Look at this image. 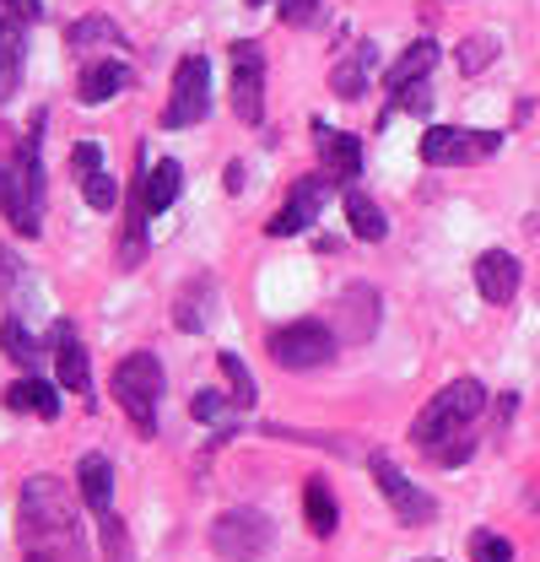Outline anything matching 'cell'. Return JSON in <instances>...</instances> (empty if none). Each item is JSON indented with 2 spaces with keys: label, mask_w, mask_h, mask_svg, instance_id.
<instances>
[{
  "label": "cell",
  "mask_w": 540,
  "mask_h": 562,
  "mask_svg": "<svg viewBox=\"0 0 540 562\" xmlns=\"http://www.w3.org/2000/svg\"><path fill=\"white\" fill-rule=\"evenodd\" d=\"M16 541L27 552H44L55 562H87L81 552V525H76V503L55 476H33L16 497Z\"/></svg>",
  "instance_id": "1"
},
{
  "label": "cell",
  "mask_w": 540,
  "mask_h": 562,
  "mask_svg": "<svg viewBox=\"0 0 540 562\" xmlns=\"http://www.w3.org/2000/svg\"><path fill=\"white\" fill-rule=\"evenodd\" d=\"M481 406H486V390H481L475 379H454V384H443V390L421 406V417L410 422V443L438 449L443 438L465 432V427L481 417Z\"/></svg>",
  "instance_id": "2"
},
{
  "label": "cell",
  "mask_w": 540,
  "mask_h": 562,
  "mask_svg": "<svg viewBox=\"0 0 540 562\" xmlns=\"http://www.w3.org/2000/svg\"><path fill=\"white\" fill-rule=\"evenodd\" d=\"M114 401L125 406V417L135 422L140 438L157 432V401H162V362L151 351H131L114 368Z\"/></svg>",
  "instance_id": "3"
},
{
  "label": "cell",
  "mask_w": 540,
  "mask_h": 562,
  "mask_svg": "<svg viewBox=\"0 0 540 562\" xmlns=\"http://www.w3.org/2000/svg\"><path fill=\"white\" fill-rule=\"evenodd\" d=\"M270 541H275V525H270V514H260V508H227V514H216V525H211V552L227 562L266 558Z\"/></svg>",
  "instance_id": "4"
},
{
  "label": "cell",
  "mask_w": 540,
  "mask_h": 562,
  "mask_svg": "<svg viewBox=\"0 0 540 562\" xmlns=\"http://www.w3.org/2000/svg\"><path fill=\"white\" fill-rule=\"evenodd\" d=\"M270 362L286 368V373H308V368H325L336 357V330L319 325V319H297V325H281L270 330Z\"/></svg>",
  "instance_id": "5"
},
{
  "label": "cell",
  "mask_w": 540,
  "mask_h": 562,
  "mask_svg": "<svg viewBox=\"0 0 540 562\" xmlns=\"http://www.w3.org/2000/svg\"><path fill=\"white\" fill-rule=\"evenodd\" d=\"M211 114V60L205 55H184L173 70V98L162 109V131H190Z\"/></svg>",
  "instance_id": "6"
},
{
  "label": "cell",
  "mask_w": 540,
  "mask_h": 562,
  "mask_svg": "<svg viewBox=\"0 0 540 562\" xmlns=\"http://www.w3.org/2000/svg\"><path fill=\"white\" fill-rule=\"evenodd\" d=\"M503 146L497 131H465V125H432L421 136V162L432 168H465V162H486Z\"/></svg>",
  "instance_id": "7"
},
{
  "label": "cell",
  "mask_w": 540,
  "mask_h": 562,
  "mask_svg": "<svg viewBox=\"0 0 540 562\" xmlns=\"http://www.w3.org/2000/svg\"><path fill=\"white\" fill-rule=\"evenodd\" d=\"M233 114L244 125H260L266 120V49L255 38H238L233 44Z\"/></svg>",
  "instance_id": "8"
},
{
  "label": "cell",
  "mask_w": 540,
  "mask_h": 562,
  "mask_svg": "<svg viewBox=\"0 0 540 562\" xmlns=\"http://www.w3.org/2000/svg\"><path fill=\"white\" fill-rule=\"evenodd\" d=\"M325 201H330V173H308V179H297L292 195H286V206L266 222V233L270 238H297V233H308V227L319 222Z\"/></svg>",
  "instance_id": "9"
},
{
  "label": "cell",
  "mask_w": 540,
  "mask_h": 562,
  "mask_svg": "<svg viewBox=\"0 0 540 562\" xmlns=\"http://www.w3.org/2000/svg\"><path fill=\"white\" fill-rule=\"evenodd\" d=\"M368 471L379 476V492L390 497V508L401 514V525H432V519H438V503H432L421 487H410L401 471H395L390 454H368Z\"/></svg>",
  "instance_id": "10"
},
{
  "label": "cell",
  "mask_w": 540,
  "mask_h": 562,
  "mask_svg": "<svg viewBox=\"0 0 540 562\" xmlns=\"http://www.w3.org/2000/svg\"><path fill=\"white\" fill-rule=\"evenodd\" d=\"M0 216H5L22 238H38V233H44V201L27 190L22 168H5V162H0Z\"/></svg>",
  "instance_id": "11"
},
{
  "label": "cell",
  "mask_w": 540,
  "mask_h": 562,
  "mask_svg": "<svg viewBox=\"0 0 540 562\" xmlns=\"http://www.w3.org/2000/svg\"><path fill=\"white\" fill-rule=\"evenodd\" d=\"M314 146H319V162H325V173L340 179V184H351L357 173H362V140L336 131V125H325V120H314Z\"/></svg>",
  "instance_id": "12"
},
{
  "label": "cell",
  "mask_w": 540,
  "mask_h": 562,
  "mask_svg": "<svg viewBox=\"0 0 540 562\" xmlns=\"http://www.w3.org/2000/svg\"><path fill=\"white\" fill-rule=\"evenodd\" d=\"M475 292L486 297V303H514V292H519V260L508 255V249H486L481 260H475Z\"/></svg>",
  "instance_id": "13"
},
{
  "label": "cell",
  "mask_w": 540,
  "mask_h": 562,
  "mask_svg": "<svg viewBox=\"0 0 540 562\" xmlns=\"http://www.w3.org/2000/svg\"><path fill=\"white\" fill-rule=\"evenodd\" d=\"M135 81V70L125 66V60H92V66L81 70V81H76V98L87 103V109H98V103H109V98H120L125 87Z\"/></svg>",
  "instance_id": "14"
},
{
  "label": "cell",
  "mask_w": 540,
  "mask_h": 562,
  "mask_svg": "<svg viewBox=\"0 0 540 562\" xmlns=\"http://www.w3.org/2000/svg\"><path fill=\"white\" fill-rule=\"evenodd\" d=\"M55 368H60V384L76 390V395H92V368H87V347L76 341L66 319L55 325Z\"/></svg>",
  "instance_id": "15"
},
{
  "label": "cell",
  "mask_w": 540,
  "mask_h": 562,
  "mask_svg": "<svg viewBox=\"0 0 540 562\" xmlns=\"http://www.w3.org/2000/svg\"><path fill=\"white\" fill-rule=\"evenodd\" d=\"M340 314H346L340 341H368V336L379 330V292H373V286H346Z\"/></svg>",
  "instance_id": "16"
},
{
  "label": "cell",
  "mask_w": 540,
  "mask_h": 562,
  "mask_svg": "<svg viewBox=\"0 0 540 562\" xmlns=\"http://www.w3.org/2000/svg\"><path fill=\"white\" fill-rule=\"evenodd\" d=\"M76 482H81V497H87L92 514H109L114 508V465H109V454H81Z\"/></svg>",
  "instance_id": "17"
},
{
  "label": "cell",
  "mask_w": 540,
  "mask_h": 562,
  "mask_svg": "<svg viewBox=\"0 0 540 562\" xmlns=\"http://www.w3.org/2000/svg\"><path fill=\"white\" fill-rule=\"evenodd\" d=\"M22 16H11V11H0V103L22 87Z\"/></svg>",
  "instance_id": "18"
},
{
  "label": "cell",
  "mask_w": 540,
  "mask_h": 562,
  "mask_svg": "<svg viewBox=\"0 0 540 562\" xmlns=\"http://www.w3.org/2000/svg\"><path fill=\"white\" fill-rule=\"evenodd\" d=\"M5 406L49 422V417H60V390H55V384H44V379H16V384L5 390Z\"/></svg>",
  "instance_id": "19"
},
{
  "label": "cell",
  "mask_w": 540,
  "mask_h": 562,
  "mask_svg": "<svg viewBox=\"0 0 540 562\" xmlns=\"http://www.w3.org/2000/svg\"><path fill=\"white\" fill-rule=\"evenodd\" d=\"M346 222L362 244H384L390 238V216L379 211V201H368L362 190H346Z\"/></svg>",
  "instance_id": "20"
},
{
  "label": "cell",
  "mask_w": 540,
  "mask_h": 562,
  "mask_svg": "<svg viewBox=\"0 0 540 562\" xmlns=\"http://www.w3.org/2000/svg\"><path fill=\"white\" fill-rule=\"evenodd\" d=\"M368 76H373V44H357L336 70H330V87H336V98H362L368 92Z\"/></svg>",
  "instance_id": "21"
},
{
  "label": "cell",
  "mask_w": 540,
  "mask_h": 562,
  "mask_svg": "<svg viewBox=\"0 0 540 562\" xmlns=\"http://www.w3.org/2000/svg\"><path fill=\"white\" fill-rule=\"evenodd\" d=\"M432 66H438V44H432V38H416L401 60L384 70V87H390V92H401V87H410V81H421Z\"/></svg>",
  "instance_id": "22"
},
{
  "label": "cell",
  "mask_w": 540,
  "mask_h": 562,
  "mask_svg": "<svg viewBox=\"0 0 540 562\" xmlns=\"http://www.w3.org/2000/svg\"><path fill=\"white\" fill-rule=\"evenodd\" d=\"M66 44L76 49V55H87V49H120L125 33H120L109 16H81V22H70L66 27Z\"/></svg>",
  "instance_id": "23"
},
{
  "label": "cell",
  "mask_w": 540,
  "mask_h": 562,
  "mask_svg": "<svg viewBox=\"0 0 540 562\" xmlns=\"http://www.w3.org/2000/svg\"><path fill=\"white\" fill-rule=\"evenodd\" d=\"M303 514H308V530H314V536H336L340 503L325 482H308V487H303Z\"/></svg>",
  "instance_id": "24"
},
{
  "label": "cell",
  "mask_w": 540,
  "mask_h": 562,
  "mask_svg": "<svg viewBox=\"0 0 540 562\" xmlns=\"http://www.w3.org/2000/svg\"><path fill=\"white\" fill-rule=\"evenodd\" d=\"M205 297H211V277H201V281H190L184 292H179V308H173V325L184 330V336H195V330H205Z\"/></svg>",
  "instance_id": "25"
},
{
  "label": "cell",
  "mask_w": 540,
  "mask_h": 562,
  "mask_svg": "<svg viewBox=\"0 0 540 562\" xmlns=\"http://www.w3.org/2000/svg\"><path fill=\"white\" fill-rule=\"evenodd\" d=\"M216 362H222V373H227V384H233V406H238V412H249V406L260 401V390H255V373L244 368V357H238V351H222Z\"/></svg>",
  "instance_id": "26"
},
{
  "label": "cell",
  "mask_w": 540,
  "mask_h": 562,
  "mask_svg": "<svg viewBox=\"0 0 540 562\" xmlns=\"http://www.w3.org/2000/svg\"><path fill=\"white\" fill-rule=\"evenodd\" d=\"M0 351H5L11 362H22V368H27V362H38V341H33V330H27L16 314L0 325Z\"/></svg>",
  "instance_id": "27"
},
{
  "label": "cell",
  "mask_w": 540,
  "mask_h": 562,
  "mask_svg": "<svg viewBox=\"0 0 540 562\" xmlns=\"http://www.w3.org/2000/svg\"><path fill=\"white\" fill-rule=\"evenodd\" d=\"M81 195H87V206L92 211H114L120 206V184H114V173H109V168L81 173Z\"/></svg>",
  "instance_id": "28"
},
{
  "label": "cell",
  "mask_w": 540,
  "mask_h": 562,
  "mask_svg": "<svg viewBox=\"0 0 540 562\" xmlns=\"http://www.w3.org/2000/svg\"><path fill=\"white\" fill-rule=\"evenodd\" d=\"M103 519V558L109 562H135L131 558V536H125V519L109 508V514H98Z\"/></svg>",
  "instance_id": "29"
},
{
  "label": "cell",
  "mask_w": 540,
  "mask_h": 562,
  "mask_svg": "<svg viewBox=\"0 0 540 562\" xmlns=\"http://www.w3.org/2000/svg\"><path fill=\"white\" fill-rule=\"evenodd\" d=\"M471 562H514V541L497 530H475L471 536Z\"/></svg>",
  "instance_id": "30"
},
{
  "label": "cell",
  "mask_w": 540,
  "mask_h": 562,
  "mask_svg": "<svg viewBox=\"0 0 540 562\" xmlns=\"http://www.w3.org/2000/svg\"><path fill=\"white\" fill-rule=\"evenodd\" d=\"M492 55H497V38L475 33V38H465V44H460V70H465V76H475V70L492 66Z\"/></svg>",
  "instance_id": "31"
},
{
  "label": "cell",
  "mask_w": 540,
  "mask_h": 562,
  "mask_svg": "<svg viewBox=\"0 0 540 562\" xmlns=\"http://www.w3.org/2000/svg\"><path fill=\"white\" fill-rule=\"evenodd\" d=\"M390 98H395V109H405V114H427V109H432V92H427V81H410V87L390 92Z\"/></svg>",
  "instance_id": "32"
},
{
  "label": "cell",
  "mask_w": 540,
  "mask_h": 562,
  "mask_svg": "<svg viewBox=\"0 0 540 562\" xmlns=\"http://www.w3.org/2000/svg\"><path fill=\"white\" fill-rule=\"evenodd\" d=\"M275 5H281V22L286 27H308L319 16V0H275Z\"/></svg>",
  "instance_id": "33"
},
{
  "label": "cell",
  "mask_w": 540,
  "mask_h": 562,
  "mask_svg": "<svg viewBox=\"0 0 540 562\" xmlns=\"http://www.w3.org/2000/svg\"><path fill=\"white\" fill-rule=\"evenodd\" d=\"M70 168H76V179L92 173V168H103V146H98V140H81V146L70 151Z\"/></svg>",
  "instance_id": "34"
},
{
  "label": "cell",
  "mask_w": 540,
  "mask_h": 562,
  "mask_svg": "<svg viewBox=\"0 0 540 562\" xmlns=\"http://www.w3.org/2000/svg\"><path fill=\"white\" fill-rule=\"evenodd\" d=\"M195 417H201V422H227V395L201 390V395H195Z\"/></svg>",
  "instance_id": "35"
},
{
  "label": "cell",
  "mask_w": 540,
  "mask_h": 562,
  "mask_svg": "<svg viewBox=\"0 0 540 562\" xmlns=\"http://www.w3.org/2000/svg\"><path fill=\"white\" fill-rule=\"evenodd\" d=\"M0 11H11V16H22V22H38V16H44L38 0H0Z\"/></svg>",
  "instance_id": "36"
},
{
  "label": "cell",
  "mask_w": 540,
  "mask_h": 562,
  "mask_svg": "<svg viewBox=\"0 0 540 562\" xmlns=\"http://www.w3.org/2000/svg\"><path fill=\"white\" fill-rule=\"evenodd\" d=\"M227 190H233V195L244 190V162H227Z\"/></svg>",
  "instance_id": "37"
},
{
  "label": "cell",
  "mask_w": 540,
  "mask_h": 562,
  "mask_svg": "<svg viewBox=\"0 0 540 562\" xmlns=\"http://www.w3.org/2000/svg\"><path fill=\"white\" fill-rule=\"evenodd\" d=\"M27 562H55V558H44V552H27Z\"/></svg>",
  "instance_id": "38"
},
{
  "label": "cell",
  "mask_w": 540,
  "mask_h": 562,
  "mask_svg": "<svg viewBox=\"0 0 540 562\" xmlns=\"http://www.w3.org/2000/svg\"><path fill=\"white\" fill-rule=\"evenodd\" d=\"M249 5H270V0H249Z\"/></svg>",
  "instance_id": "39"
},
{
  "label": "cell",
  "mask_w": 540,
  "mask_h": 562,
  "mask_svg": "<svg viewBox=\"0 0 540 562\" xmlns=\"http://www.w3.org/2000/svg\"><path fill=\"white\" fill-rule=\"evenodd\" d=\"M421 562H443V558H421Z\"/></svg>",
  "instance_id": "40"
}]
</instances>
